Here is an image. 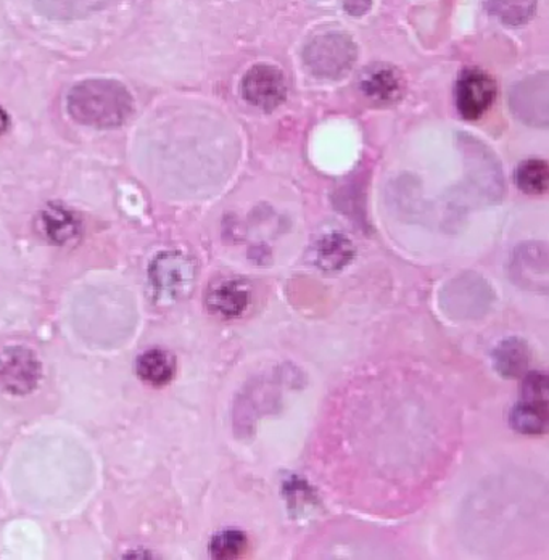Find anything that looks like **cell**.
Returning a JSON list of instances; mask_svg holds the SVG:
<instances>
[{
	"mask_svg": "<svg viewBox=\"0 0 549 560\" xmlns=\"http://www.w3.org/2000/svg\"><path fill=\"white\" fill-rule=\"evenodd\" d=\"M68 115L83 126L115 129L135 112L131 92L114 80H86L74 84L67 95Z\"/></svg>",
	"mask_w": 549,
	"mask_h": 560,
	"instance_id": "cell-1",
	"label": "cell"
},
{
	"mask_svg": "<svg viewBox=\"0 0 549 560\" xmlns=\"http://www.w3.org/2000/svg\"><path fill=\"white\" fill-rule=\"evenodd\" d=\"M358 47L348 34L324 33L313 37L303 50L306 68L323 80H342L350 73Z\"/></svg>",
	"mask_w": 549,
	"mask_h": 560,
	"instance_id": "cell-2",
	"label": "cell"
},
{
	"mask_svg": "<svg viewBox=\"0 0 549 560\" xmlns=\"http://www.w3.org/2000/svg\"><path fill=\"white\" fill-rule=\"evenodd\" d=\"M150 285L160 303H174L189 295L196 282V265L179 252L160 253L149 269Z\"/></svg>",
	"mask_w": 549,
	"mask_h": 560,
	"instance_id": "cell-3",
	"label": "cell"
},
{
	"mask_svg": "<svg viewBox=\"0 0 549 560\" xmlns=\"http://www.w3.org/2000/svg\"><path fill=\"white\" fill-rule=\"evenodd\" d=\"M493 292L489 283L477 275H463L445 287L442 305L446 313L459 319H470L490 308Z\"/></svg>",
	"mask_w": 549,
	"mask_h": 560,
	"instance_id": "cell-4",
	"label": "cell"
},
{
	"mask_svg": "<svg viewBox=\"0 0 549 560\" xmlns=\"http://www.w3.org/2000/svg\"><path fill=\"white\" fill-rule=\"evenodd\" d=\"M39 360L28 348L10 347L0 353V390L10 395H28L40 381Z\"/></svg>",
	"mask_w": 549,
	"mask_h": 560,
	"instance_id": "cell-5",
	"label": "cell"
},
{
	"mask_svg": "<svg viewBox=\"0 0 549 560\" xmlns=\"http://www.w3.org/2000/svg\"><path fill=\"white\" fill-rule=\"evenodd\" d=\"M510 105L511 110L522 122L547 128L549 122L548 74H534L514 84L510 94Z\"/></svg>",
	"mask_w": 549,
	"mask_h": 560,
	"instance_id": "cell-6",
	"label": "cell"
},
{
	"mask_svg": "<svg viewBox=\"0 0 549 560\" xmlns=\"http://www.w3.org/2000/svg\"><path fill=\"white\" fill-rule=\"evenodd\" d=\"M241 91L248 104L260 110L271 112L284 104L288 97V83L279 68L257 65L245 74Z\"/></svg>",
	"mask_w": 549,
	"mask_h": 560,
	"instance_id": "cell-7",
	"label": "cell"
},
{
	"mask_svg": "<svg viewBox=\"0 0 549 560\" xmlns=\"http://www.w3.org/2000/svg\"><path fill=\"white\" fill-rule=\"evenodd\" d=\"M497 97V84L486 71L464 70L456 84V105L463 118L479 119L492 107Z\"/></svg>",
	"mask_w": 549,
	"mask_h": 560,
	"instance_id": "cell-8",
	"label": "cell"
},
{
	"mask_svg": "<svg viewBox=\"0 0 549 560\" xmlns=\"http://www.w3.org/2000/svg\"><path fill=\"white\" fill-rule=\"evenodd\" d=\"M511 276L522 289L548 292V248L545 244L521 245L511 261Z\"/></svg>",
	"mask_w": 549,
	"mask_h": 560,
	"instance_id": "cell-9",
	"label": "cell"
},
{
	"mask_svg": "<svg viewBox=\"0 0 549 560\" xmlns=\"http://www.w3.org/2000/svg\"><path fill=\"white\" fill-rule=\"evenodd\" d=\"M466 166L469 168L470 183L476 184L477 189L482 190L487 197H500L503 190V177H501L500 165L497 159L490 153L487 147L474 139H463Z\"/></svg>",
	"mask_w": 549,
	"mask_h": 560,
	"instance_id": "cell-10",
	"label": "cell"
},
{
	"mask_svg": "<svg viewBox=\"0 0 549 560\" xmlns=\"http://www.w3.org/2000/svg\"><path fill=\"white\" fill-rule=\"evenodd\" d=\"M250 300V289L247 283L231 279L211 287L207 295V306L218 316L234 319L248 310Z\"/></svg>",
	"mask_w": 549,
	"mask_h": 560,
	"instance_id": "cell-11",
	"label": "cell"
},
{
	"mask_svg": "<svg viewBox=\"0 0 549 560\" xmlns=\"http://www.w3.org/2000/svg\"><path fill=\"white\" fill-rule=\"evenodd\" d=\"M354 255L353 242L340 232L323 235L312 250L315 265L327 272L342 271L353 261Z\"/></svg>",
	"mask_w": 549,
	"mask_h": 560,
	"instance_id": "cell-12",
	"label": "cell"
},
{
	"mask_svg": "<svg viewBox=\"0 0 549 560\" xmlns=\"http://www.w3.org/2000/svg\"><path fill=\"white\" fill-rule=\"evenodd\" d=\"M494 371L504 378H521L528 372L532 353L527 341L519 337L501 340L492 353Z\"/></svg>",
	"mask_w": 549,
	"mask_h": 560,
	"instance_id": "cell-13",
	"label": "cell"
},
{
	"mask_svg": "<svg viewBox=\"0 0 549 560\" xmlns=\"http://www.w3.org/2000/svg\"><path fill=\"white\" fill-rule=\"evenodd\" d=\"M363 94L371 101L392 102L400 95L401 78L387 65H374L364 71L360 80Z\"/></svg>",
	"mask_w": 549,
	"mask_h": 560,
	"instance_id": "cell-14",
	"label": "cell"
},
{
	"mask_svg": "<svg viewBox=\"0 0 549 560\" xmlns=\"http://www.w3.org/2000/svg\"><path fill=\"white\" fill-rule=\"evenodd\" d=\"M30 2L40 15L47 19L78 20L101 12L115 0H30Z\"/></svg>",
	"mask_w": 549,
	"mask_h": 560,
	"instance_id": "cell-15",
	"label": "cell"
},
{
	"mask_svg": "<svg viewBox=\"0 0 549 560\" xmlns=\"http://www.w3.org/2000/svg\"><path fill=\"white\" fill-rule=\"evenodd\" d=\"M511 427L522 435H545L548 432V402L521 398L510 416Z\"/></svg>",
	"mask_w": 549,
	"mask_h": 560,
	"instance_id": "cell-16",
	"label": "cell"
},
{
	"mask_svg": "<svg viewBox=\"0 0 549 560\" xmlns=\"http://www.w3.org/2000/svg\"><path fill=\"white\" fill-rule=\"evenodd\" d=\"M136 372L145 384L152 385V387H165L173 381L176 361L168 351L153 348L138 358Z\"/></svg>",
	"mask_w": 549,
	"mask_h": 560,
	"instance_id": "cell-17",
	"label": "cell"
},
{
	"mask_svg": "<svg viewBox=\"0 0 549 560\" xmlns=\"http://www.w3.org/2000/svg\"><path fill=\"white\" fill-rule=\"evenodd\" d=\"M487 10L507 26H521L530 22L538 0H486Z\"/></svg>",
	"mask_w": 549,
	"mask_h": 560,
	"instance_id": "cell-18",
	"label": "cell"
},
{
	"mask_svg": "<svg viewBox=\"0 0 549 560\" xmlns=\"http://www.w3.org/2000/svg\"><path fill=\"white\" fill-rule=\"evenodd\" d=\"M44 232L56 244H67L78 234V221L70 211L61 207H50L40 217Z\"/></svg>",
	"mask_w": 549,
	"mask_h": 560,
	"instance_id": "cell-19",
	"label": "cell"
},
{
	"mask_svg": "<svg viewBox=\"0 0 549 560\" xmlns=\"http://www.w3.org/2000/svg\"><path fill=\"white\" fill-rule=\"evenodd\" d=\"M516 186L528 196H540L548 190L549 170L544 160H527L516 170Z\"/></svg>",
	"mask_w": 549,
	"mask_h": 560,
	"instance_id": "cell-20",
	"label": "cell"
},
{
	"mask_svg": "<svg viewBox=\"0 0 549 560\" xmlns=\"http://www.w3.org/2000/svg\"><path fill=\"white\" fill-rule=\"evenodd\" d=\"M248 539L244 532L223 530L213 536L210 555L213 559H237L247 551Z\"/></svg>",
	"mask_w": 549,
	"mask_h": 560,
	"instance_id": "cell-21",
	"label": "cell"
},
{
	"mask_svg": "<svg viewBox=\"0 0 549 560\" xmlns=\"http://www.w3.org/2000/svg\"><path fill=\"white\" fill-rule=\"evenodd\" d=\"M548 375L545 372H527L522 377L521 398L548 402Z\"/></svg>",
	"mask_w": 549,
	"mask_h": 560,
	"instance_id": "cell-22",
	"label": "cell"
},
{
	"mask_svg": "<svg viewBox=\"0 0 549 560\" xmlns=\"http://www.w3.org/2000/svg\"><path fill=\"white\" fill-rule=\"evenodd\" d=\"M284 494L288 497V501L290 508H292V511H296L300 505H305L306 503H318L312 488L308 487L306 481H303L302 478L299 477H292L285 481Z\"/></svg>",
	"mask_w": 549,
	"mask_h": 560,
	"instance_id": "cell-23",
	"label": "cell"
},
{
	"mask_svg": "<svg viewBox=\"0 0 549 560\" xmlns=\"http://www.w3.org/2000/svg\"><path fill=\"white\" fill-rule=\"evenodd\" d=\"M350 15L360 16L371 7V0H339Z\"/></svg>",
	"mask_w": 549,
	"mask_h": 560,
	"instance_id": "cell-24",
	"label": "cell"
},
{
	"mask_svg": "<svg viewBox=\"0 0 549 560\" xmlns=\"http://www.w3.org/2000/svg\"><path fill=\"white\" fill-rule=\"evenodd\" d=\"M10 128V116L0 107V136L5 135L7 129Z\"/></svg>",
	"mask_w": 549,
	"mask_h": 560,
	"instance_id": "cell-25",
	"label": "cell"
}]
</instances>
